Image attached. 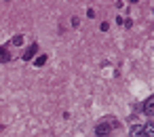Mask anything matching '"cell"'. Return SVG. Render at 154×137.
Segmentation results:
<instances>
[{"label": "cell", "instance_id": "1", "mask_svg": "<svg viewBox=\"0 0 154 137\" xmlns=\"http://www.w3.org/2000/svg\"><path fill=\"white\" fill-rule=\"evenodd\" d=\"M112 122H99L97 126H95V135L97 137H108L110 135V131H112Z\"/></svg>", "mask_w": 154, "mask_h": 137}, {"label": "cell", "instance_id": "2", "mask_svg": "<svg viewBox=\"0 0 154 137\" xmlns=\"http://www.w3.org/2000/svg\"><path fill=\"white\" fill-rule=\"evenodd\" d=\"M141 112H143L146 116H154V95H150V97L143 101V105H141Z\"/></svg>", "mask_w": 154, "mask_h": 137}, {"label": "cell", "instance_id": "3", "mask_svg": "<svg viewBox=\"0 0 154 137\" xmlns=\"http://www.w3.org/2000/svg\"><path fill=\"white\" fill-rule=\"evenodd\" d=\"M141 137H154V122H148L141 126Z\"/></svg>", "mask_w": 154, "mask_h": 137}, {"label": "cell", "instance_id": "4", "mask_svg": "<svg viewBox=\"0 0 154 137\" xmlns=\"http://www.w3.org/2000/svg\"><path fill=\"white\" fill-rule=\"evenodd\" d=\"M36 51H38V44L34 42V44H32V47H30V49H28V51L23 53V61H30V59H34V55H36Z\"/></svg>", "mask_w": 154, "mask_h": 137}, {"label": "cell", "instance_id": "5", "mask_svg": "<svg viewBox=\"0 0 154 137\" xmlns=\"http://www.w3.org/2000/svg\"><path fill=\"white\" fill-rule=\"evenodd\" d=\"M11 61V53L7 47H0V63H9Z\"/></svg>", "mask_w": 154, "mask_h": 137}, {"label": "cell", "instance_id": "6", "mask_svg": "<svg viewBox=\"0 0 154 137\" xmlns=\"http://www.w3.org/2000/svg\"><path fill=\"white\" fill-rule=\"evenodd\" d=\"M131 137H141V124H133L131 126Z\"/></svg>", "mask_w": 154, "mask_h": 137}, {"label": "cell", "instance_id": "7", "mask_svg": "<svg viewBox=\"0 0 154 137\" xmlns=\"http://www.w3.org/2000/svg\"><path fill=\"white\" fill-rule=\"evenodd\" d=\"M45 63H47V55H40V57L34 59V65H36V68H40V65H45Z\"/></svg>", "mask_w": 154, "mask_h": 137}, {"label": "cell", "instance_id": "8", "mask_svg": "<svg viewBox=\"0 0 154 137\" xmlns=\"http://www.w3.org/2000/svg\"><path fill=\"white\" fill-rule=\"evenodd\" d=\"M21 42H23V36H21V34H17V36L13 38V44H15V47H19Z\"/></svg>", "mask_w": 154, "mask_h": 137}, {"label": "cell", "instance_id": "9", "mask_svg": "<svg viewBox=\"0 0 154 137\" xmlns=\"http://www.w3.org/2000/svg\"><path fill=\"white\" fill-rule=\"evenodd\" d=\"M87 17H91V19H93V17H95V11H93V9H89V11H87Z\"/></svg>", "mask_w": 154, "mask_h": 137}]
</instances>
